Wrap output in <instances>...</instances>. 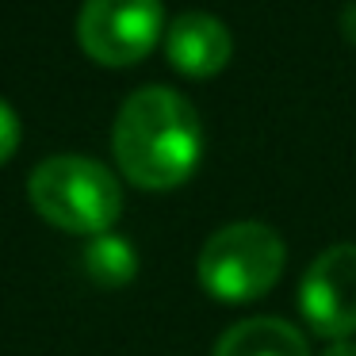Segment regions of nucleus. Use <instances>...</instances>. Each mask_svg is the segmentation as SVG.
<instances>
[{
	"mask_svg": "<svg viewBox=\"0 0 356 356\" xmlns=\"http://www.w3.org/2000/svg\"><path fill=\"white\" fill-rule=\"evenodd\" d=\"M111 149L131 184L169 192L195 172L203 154V127L195 108L165 85H146L123 100L111 127Z\"/></svg>",
	"mask_w": 356,
	"mask_h": 356,
	"instance_id": "obj_1",
	"label": "nucleus"
},
{
	"mask_svg": "<svg viewBox=\"0 0 356 356\" xmlns=\"http://www.w3.org/2000/svg\"><path fill=\"white\" fill-rule=\"evenodd\" d=\"M19 146V115L12 111V104L0 96V165L8 161Z\"/></svg>",
	"mask_w": 356,
	"mask_h": 356,
	"instance_id": "obj_9",
	"label": "nucleus"
},
{
	"mask_svg": "<svg viewBox=\"0 0 356 356\" xmlns=\"http://www.w3.org/2000/svg\"><path fill=\"white\" fill-rule=\"evenodd\" d=\"M287 264V245L264 222H230L200 249V284L211 299L253 302L276 287Z\"/></svg>",
	"mask_w": 356,
	"mask_h": 356,
	"instance_id": "obj_3",
	"label": "nucleus"
},
{
	"mask_svg": "<svg viewBox=\"0 0 356 356\" xmlns=\"http://www.w3.org/2000/svg\"><path fill=\"white\" fill-rule=\"evenodd\" d=\"M215 356H310V345L284 318H245L215 341Z\"/></svg>",
	"mask_w": 356,
	"mask_h": 356,
	"instance_id": "obj_7",
	"label": "nucleus"
},
{
	"mask_svg": "<svg viewBox=\"0 0 356 356\" xmlns=\"http://www.w3.org/2000/svg\"><path fill=\"white\" fill-rule=\"evenodd\" d=\"M341 31H345V39L356 47V0L345 4V12H341Z\"/></svg>",
	"mask_w": 356,
	"mask_h": 356,
	"instance_id": "obj_10",
	"label": "nucleus"
},
{
	"mask_svg": "<svg viewBox=\"0 0 356 356\" xmlns=\"http://www.w3.org/2000/svg\"><path fill=\"white\" fill-rule=\"evenodd\" d=\"M35 211L58 230L70 234H108L123 211V188L115 172L100 165L96 157L81 154H58L35 165L27 180Z\"/></svg>",
	"mask_w": 356,
	"mask_h": 356,
	"instance_id": "obj_2",
	"label": "nucleus"
},
{
	"mask_svg": "<svg viewBox=\"0 0 356 356\" xmlns=\"http://www.w3.org/2000/svg\"><path fill=\"white\" fill-rule=\"evenodd\" d=\"M322 356H356V341H333Z\"/></svg>",
	"mask_w": 356,
	"mask_h": 356,
	"instance_id": "obj_11",
	"label": "nucleus"
},
{
	"mask_svg": "<svg viewBox=\"0 0 356 356\" xmlns=\"http://www.w3.org/2000/svg\"><path fill=\"white\" fill-rule=\"evenodd\" d=\"M85 268L100 287H123V284H131L134 272H138V257H134L131 241L115 238V234H100V238H92V245L85 249Z\"/></svg>",
	"mask_w": 356,
	"mask_h": 356,
	"instance_id": "obj_8",
	"label": "nucleus"
},
{
	"mask_svg": "<svg viewBox=\"0 0 356 356\" xmlns=\"http://www.w3.org/2000/svg\"><path fill=\"white\" fill-rule=\"evenodd\" d=\"M161 0H85L77 42L100 65H134L161 42Z\"/></svg>",
	"mask_w": 356,
	"mask_h": 356,
	"instance_id": "obj_4",
	"label": "nucleus"
},
{
	"mask_svg": "<svg viewBox=\"0 0 356 356\" xmlns=\"http://www.w3.org/2000/svg\"><path fill=\"white\" fill-rule=\"evenodd\" d=\"M299 310L318 337L348 341L356 333V245L341 241L314 257L299 287Z\"/></svg>",
	"mask_w": 356,
	"mask_h": 356,
	"instance_id": "obj_5",
	"label": "nucleus"
},
{
	"mask_svg": "<svg viewBox=\"0 0 356 356\" xmlns=\"http://www.w3.org/2000/svg\"><path fill=\"white\" fill-rule=\"evenodd\" d=\"M165 54L184 77L207 81L226 70L234 54V39L222 19H215L211 12H184L165 31Z\"/></svg>",
	"mask_w": 356,
	"mask_h": 356,
	"instance_id": "obj_6",
	"label": "nucleus"
}]
</instances>
